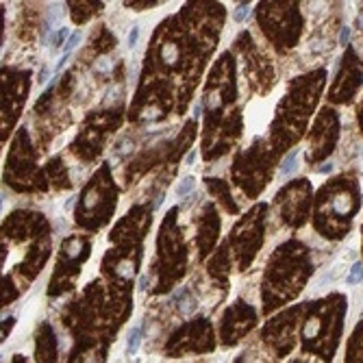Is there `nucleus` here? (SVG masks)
<instances>
[{"label": "nucleus", "mask_w": 363, "mask_h": 363, "mask_svg": "<svg viewBox=\"0 0 363 363\" xmlns=\"http://www.w3.org/2000/svg\"><path fill=\"white\" fill-rule=\"evenodd\" d=\"M346 281H348V285H359L363 281V263L361 261H354L352 263V268H350Z\"/></svg>", "instance_id": "1a4fd4ad"}, {"label": "nucleus", "mask_w": 363, "mask_h": 363, "mask_svg": "<svg viewBox=\"0 0 363 363\" xmlns=\"http://www.w3.org/2000/svg\"><path fill=\"white\" fill-rule=\"evenodd\" d=\"M46 81H48V70L44 68V70H42V74H40V85H44Z\"/></svg>", "instance_id": "6ab92c4d"}, {"label": "nucleus", "mask_w": 363, "mask_h": 363, "mask_svg": "<svg viewBox=\"0 0 363 363\" xmlns=\"http://www.w3.org/2000/svg\"><path fill=\"white\" fill-rule=\"evenodd\" d=\"M359 118H361V126H363V105H361V111H359Z\"/></svg>", "instance_id": "aec40b11"}, {"label": "nucleus", "mask_w": 363, "mask_h": 363, "mask_svg": "<svg viewBox=\"0 0 363 363\" xmlns=\"http://www.w3.org/2000/svg\"><path fill=\"white\" fill-rule=\"evenodd\" d=\"M194 161H196V150H189V152H187L185 163H187V166H194Z\"/></svg>", "instance_id": "dca6fc26"}, {"label": "nucleus", "mask_w": 363, "mask_h": 363, "mask_svg": "<svg viewBox=\"0 0 363 363\" xmlns=\"http://www.w3.org/2000/svg\"><path fill=\"white\" fill-rule=\"evenodd\" d=\"M194 183H196V179H194V177H185V179L177 185V196H187V194H189V189L194 187Z\"/></svg>", "instance_id": "9d476101"}, {"label": "nucleus", "mask_w": 363, "mask_h": 363, "mask_svg": "<svg viewBox=\"0 0 363 363\" xmlns=\"http://www.w3.org/2000/svg\"><path fill=\"white\" fill-rule=\"evenodd\" d=\"M333 170V163H324L322 168H318V172H322V174H326V172H331Z\"/></svg>", "instance_id": "f3484780"}, {"label": "nucleus", "mask_w": 363, "mask_h": 363, "mask_svg": "<svg viewBox=\"0 0 363 363\" xmlns=\"http://www.w3.org/2000/svg\"><path fill=\"white\" fill-rule=\"evenodd\" d=\"M63 38H68V28H59V30L55 33L52 46H63Z\"/></svg>", "instance_id": "4468645a"}, {"label": "nucleus", "mask_w": 363, "mask_h": 363, "mask_svg": "<svg viewBox=\"0 0 363 363\" xmlns=\"http://www.w3.org/2000/svg\"><path fill=\"white\" fill-rule=\"evenodd\" d=\"M138 38H140V28H138V26H135V28H130L126 46H128V48H135V46H138Z\"/></svg>", "instance_id": "ddd939ff"}, {"label": "nucleus", "mask_w": 363, "mask_h": 363, "mask_svg": "<svg viewBox=\"0 0 363 363\" xmlns=\"http://www.w3.org/2000/svg\"><path fill=\"white\" fill-rule=\"evenodd\" d=\"M337 135H340V118H337V113L331 111V109L322 111L318 122H315L313 133H311V152H309L311 163L324 159L326 155H331V150L335 148Z\"/></svg>", "instance_id": "f03ea898"}, {"label": "nucleus", "mask_w": 363, "mask_h": 363, "mask_svg": "<svg viewBox=\"0 0 363 363\" xmlns=\"http://www.w3.org/2000/svg\"><path fill=\"white\" fill-rule=\"evenodd\" d=\"M354 26H357V30L363 33V9L359 11V16H357V20H354Z\"/></svg>", "instance_id": "2eb2a0df"}, {"label": "nucleus", "mask_w": 363, "mask_h": 363, "mask_svg": "<svg viewBox=\"0 0 363 363\" xmlns=\"http://www.w3.org/2000/svg\"><path fill=\"white\" fill-rule=\"evenodd\" d=\"M350 348H354V350H361V352H352V350H350L348 363H363V326H359L357 337L350 342Z\"/></svg>", "instance_id": "20e7f679"}, {"label": "nucleus", "mask_w": 363, "mask_h": 363, "mask_svg": "<svg viewBox=\"0 0 363 363\" xmlns=\"http://www.w3.org/2000/svg\"><path fill=\"white\" fill-rule=\"evenodd\" d=\"M248 13H250L248 3H240V5H238V9L233 11V20H235V22H244V20L248 18Z\"/></svg>", "instance_id": "9b49d317"}, {"label": "nucleus", "mask_w": 363, "mask_h": 363, "mask_svg": "<svg viewBox=\"0 0 363 363\" xmlns=\"http://www.w3.org/2000/svg\"><path fill=\"white\" fill-rule=\"evenodd\" d=\"M79 42H81V33H74V35L68 40V44H65V55H70L79 46Z\"/></svg>", "instance_id": "f8f14e48"}, {"label": "nucleus", "mask_w": 363, "mask_h": 363, "mask_svg": "<svg viewBox=\"0 0 363 363\" xmlns=\"http://www.w3.org/2000/svg\"><path fill=\"white\" fill-rule=\"evenodd\" d=\"M363 83V74H361V63L354 55L352 48L346 50V57L342 61V68H340V74L333 83V89H331V101L333 103H348L350 98L357 94V89L361 87Z\"/></svg>", "instance_id": "7ed1b4c3"}, {"label": "nucleus", "mask_w": 363, "mask_h": 363, "mask_svg": "<svg viewBox=\"0 0 363 363\" xmlns=\"http://www.w3.org/2000/svg\"><path fill=\"white\" fill-rule=\"evenodd\" d=\"M361 207L359 185L354 177H342L326 183L318 194L315 205V228L328 240H342L352 218Z\"/></svg>", "instance_id": "f257e3e1"}, {"label": "nucleus", "mask_w": 363, "mask_h": 363, "mask_svg": "<svg viewBox=\"0 0 363 363\" xmlns=\"http://www.w3.org/2000/svg\"><path fill=\"white\" fill-rule=\"evenodd\" d=\"M296 163H298V150H291V152L285 157V161L281 163V174H283V177L291 174L294 168H296Z\"/></svg>", "instance_id": "6e6552de"}, {"label": "nucleus", "mask_w": 363, "mask_h": 363, "mask_svg": "<svg viewBox=\"0 0 363 363\" xmlns=\"http://www.w3.org/2000/svg\"><path fill=\"white\" fill-rule=\"evenodd\" d=\"M161 61L166 63V65H177L179 63V46L174 42L163 44V48H161Z\"/></svg>", "instance_id": "39448f33"}, {"label": "nucleus", "mask_w": 363, "mask_h": 363, "mask_svg": "<svg viewBox=\"0 0 363 363\" xmlns=\"http://www.w3.org/2000/svg\"><path fill=\"white\" fill-rule=\"evenodd\" d=\"M177 305H179V309H181L183 313H191V311L196 309V301L191 298L187 289H181V291L177 294Z\"/></svg>", "instance_id": "423d86ee"}, {"label": "nucleus", "mask_w": 363, "mask_h": 363, "mask_svg": "<svg viewBox=\"0 0 363 363\" xmlns=\"http://www.w3.org/2000/svg\"><path fill=\"white\" fill-rule=\"evenodd\" d=\"M142 344V328L135 326V328H130V333H128V342H126V352L128 354H135L138 348Z\"/></svg>", "instance_id": "0eeeda50"}, {"label": "nucleus", "mask_w": 363, "mask_h": 363, "mask_svg": "<svg viewBox=\"0 0 363 363\" xmlns=\"http://www.w3.org/2000/svg\"><path fill=\"white\" fill-rule=\"evenodd\" d=\"M348 35H350V30H348V28H342V40H340V42L346 44V42H348Z\"/></svg>", "instance_id": "a211bd4d"}]
</instances>
